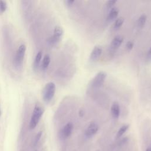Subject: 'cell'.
Listing matches in <instances>:
<instances>
[{
    "label": "cell",
    "mask_w": 151,
    "mask_h": 151,
    "mask_svg": "<svg viewBox=\"0 0 151 151\" xmlns=\"http://www.w3.org/2000/svg\"><path fill=\"white\" fill-rule=\"evenodd\" d=\"M107 74L104 71H100L96 74L94 78L91 80L90 85L94 88H100L104 84Z\"/></svg>",
    "instance_id": "277c9868"
},
{
    "label": "cell",
    "mask_w": 151,
    "mask_h": 151,
    "mask_svg": "<svg viewBox=\"0 0 151 151\" xmlns=\"http://www.w3.org/2000/svg\"><path fill=\"white\" fill-rule=\"evenodd\" d=\"M65 2L67 5L70 6H72L74 4V3L75 2V1L74 0H67V1H65Z\"/></svg>",
    "instance_id": "44dd1931"
},
{
    "label": "cell",
    "mask_w": 151,
    "mask_h": 151,
    "mask_svg": "<svg viewBox=\"0 0 151 151\" xmlns=\"http://www.w3.org/2000/svg\"><path fill=\"white\" fill-rule=\"evenodd\" d=\"M124 22V18L123 17H120L117 18L114 20V22L113 23V28L114 29H119L123 25Z\"/></svg>",
    "instance_id": "5bb4252c"
},
{
    "label": "cell",
    "mask_w": 151,
    "mask_h": 151,
    "mask_svg": "<svg viewBox=\"0 0 151 151\" xmlns=\"http://www.w3.org/2000/svg\"><path fill=\"white\" fill-rule=\"evenodd\" d=\"M120 106L117 102H114L111 107V113L113 118L118 119L120 116Z\"/></svg>",
    "instance_id": "30bf717a"
},
{
    "label": "cell",
    "mask_w": 151,
    "mask_h": 151,
    "mask_svg": "<svg viewBox=\"0 0 151 151\" xmlns=\"http://www.w3.org/2000/svg\"><path fill=\"white\" fill-rule=\"evenodd\" d=\"M7 8V5L5 1H0V12L1 13L4 12Z\"/></svg>",
    "instance_id": "e0dca14e"
},
{
    "label": "cell",
    "mask_w": 151,
    "mask_h": 151,
    "mask_svg": "<svg viewBox=\"0 0 151 151\" xmlns=\"http://www.w3.org/2000/svg\"><path fill=\"white\" fill-rule=\"evenodd\" d=\"M102 54V48L100 45H96L92 50L90 55V59L91 61H97Z\"/></svg>",
    "instance_id": "52a82bcc"
},
{
    "label": "cell",
    "mask_w": 151,
    "mask_h": 151,
    "mask_svg": "<svg viewBox=\"0 0 151 151\" xmlns=\"http://www.w3.org/2000/svg\"><path fill=\"white\" fill-rule=\"evenodd\" d=\"M42 53L41 51H39L37 52V54L35 55V60H34V70H37L40 64L41 60L42 59Z\"/></svg>",
    "instance_id": "4fadbf2b"
},
{
    "label": "cell",
    "mask_w": 151,
    "mask_h": 151,
    "mask_svg": "<svg viewBox=\"0 0 151 151\" xmlns=\"http://www.w3.org/2000/svg\"><path fill=\"white\" fill-rule=\"evenodd\" d=\"M0 116H1V110H0Z\"/></svg>",
    "instance_id": "cb8c5ba5"
},
{
    "label": "cell",
    "mask_w": 151,
    "mask_h": 151,
    "mask_svg": "<svg viewBox=\"0 0 151 151\" xmlns=\"http://www.w3.org/2000/svg\"><path fill=\"white\" fill-rule=\"evenodd\" d=\"M50 57L49 55H45L43 59H42V64H41V68L42 70H45L49 66V64L50 63Z\"/></svg>",
    "instance_id": "9a60e30c"
},
{
    "label": "cell",
    "mask_w": 151,
    "mask_h": 151,
    "mask_svg": "<svg viewBox=\"0 0 151 151\" xmlns=\"http://www.w3.org/2000/svg\"><path fill=\"white\" fill-rule=\"evenodd\" d=\"M117 3L116 0H110L106 2V6L109 8H112V7Z\"/></svg>",
    "instance_id": "ac0fdd59"
},
{
    "label": "cell",
    "mask_w": 151,
    "mask_h": 151,
    "mask_svg": "<svg viewBox=\"0 0 151 151\" xmlns=\"http://www.w3.org/2000/svg\"><path fill=\"white\" fill-rule=\"evenodd\" d=\"M26 51V46L25 44H21L18 48L15 55L14 64L18 70H21L23 66V60Z\"/></svg>",
    "instance_id": "6da1fadb"
},
{
    "label": "cell",
    "mask_w": 151,
    "mask_h": 151,
    "mask_svg": "<svg viewBox=\"0 0 151 151\" xmlns=\"http://www.w3.org/2000/svg\"><path fill=\"white\" fill-rule=\"evenodd\" d=\"M97 151H99V150H97Z\"/></svg>",
    "instance_id": "4316f807"
},
{
    "label": "cell",
    "mask_w": 151,
    "mask_h": 151,
    "mask_svg": "<svg viewBox=\"0 0 151 151\" xmlns=\"http://www.w3.org/2000/svg\"><path fill=\"white\" fill-rule=\"evenodd\" d=\"M99 128V127L97 123L96 122H91L85 130V136L88 138L91 137L98 132Z\"/></svg>",
    "instance_id": "8992f818"
},
{
    "label": "cell",
    "mask_w": 151,
    "mask_h": 151,
    "mask_svg": "<svg viewBox=\"0 0 151 151\" xmlns=\"http://www.w3.org/2000/svg\"><path fill=\"white\" fill-rule=\"evenodd\" d=\"M119 13V11L118 8H112L110 10L107 17V19L109 21H111L113 20H115L117 18L118 15Z\"/></svg>",
    "instance_id": "8fae6325"
},
{
    "label": "cell",
    "mask_w": 151,
    "mask_h": 151,
    "mask_svg": "<svg viewBox=\"0 0 151 151\" xmlns=\"http://www.w3.org/2000/svg\"><path fill=\"white\" fill-rule=\"evenodd\" d=\"M146 21H147V16L145 14H142L137 19V27L139 28H142L146 22Z\"/></svg>",
    "instance_id": "7c38bea8"
},
{
    "label": "cell",
    "mask_w": 151,
    "mask_h": 151,
    "mask_svg": "<svg viewBox=\"0 0 151 151\" xmlns=\"http://www.w3.org/2000/svg\"><path fill=\"white\" fill-rule=\"evenodd\" d=\"M123 37L120 35H117L115 36L111 42L110 48L113 50H117L123 43Z\"/></svg>",
    "instance_id": "ba28073f"
},
{
    "label": "cell",
    "mask_w": 151,
    "mask_h": 151,
    "mask_svg": "<svg viewBox=\"0 0 151 151\" xmlns=\"http://www.w3.org/2000/svg\"><path fill=\"white\" fill-rule=\"evenodd\" d=\"M35 151H37V150H35Z\"/></svg>",
    "instance_id": "484cf974"
},
{
    "label": "cell",
    "mask_w": 151,
    "mask_h": 151,
    "mask_svg": "<svg viewBox=\"0 0 151 151\" xmlns=\"http://www.w3.org/2000/svg\"><path fill=\"white\" fill-rule=\"evenodd\" d=\"M129 127V124H124L118 130L117 134H116V138L119 139L120 138L123 134L127 130V129Z\"/></svg>",
    "instance_id": "2e32d148"
},
{
    "label": "cell",
    "mask_w": 151,
    "mask_h": 151,
    "mask_svg": "<svg viewBox=\"0 0 151 151\" xmlns=\"http://www.w3.org/2000/svg\"><path fill=\"white\" fill-rule=\"evenodd\" d=\"M63 35V28L60 26H56L53 31V34L52 36H51L48 40V43L51 45H55L61 39Z\"/></svg>",
    "instance_id": "5b68a950"
},
{
    "label": "cell",
    "mask_w": 151,
    "mask_h": 151,
    "mask_svg": "<svg viewBox=\"0 0 151 151\" xmlns=\"http://www.w3.org/2000/svg\"><path fill=\"white\" fill-rule=\"evenodd\" d=\"M43 114V110L41 106L39 105H36L34 109L32 112L30 122H29V128L30 129H34L38 124L41 117Z\"/></svg>",
    "instance_id": "3957f363"
},
{
    "label": "cell",
    "mask_w": 151,
    "mask_h": 151,
    "mask_svg": "<svg viewBox=\"0 0 151 151\" xmlns=\"http://www.w3.org/2000/svg\"><path fill=\"white\" fill-rule=\"evenodd\" d=\"M150 151H151V147H150Z\"/></svg>",
    "instance_id": "d4e9b609"
},
{
    "label": "cell",
    "mask_w": 151,
    "mask_h": 151,
    "mask_svg": "<svg viewBox=\"0 0 151 151\" xmlns=\"http://www.w3.org/2000/svg\"><path fill=\"white\" fill-rule=\"evenodd\" d=\"M146 57L148 60H151V47H150V48L147 51V54H146Z\"/></svg>",
    "instance_id": "7402d4cb"
},
{
    "label": "cell",
    "mask_w": 151,
    "mask_h": 151,
    "mask_svg": "<svg viewBox=\"0 0 151 151\" xmlns=\"http://www.w3.org/2000/svg\"><path fill=\"white\" fill-rule=\"evenodd\" d=\"M133 46H134V42L132 41H127L126 44V48L128 51H130L131 50H132V48H133Z\"/></svg>",
    "instance_id": "d6986e66"
},
{
    "label": "cell",
    "mask_w": 151,
    "mask_h": 151,
    "mask_svg": "<svg viewBox=\"0 0 151 151\" xmlns=\"http://www.w3.org/2000/svg\"><path fill=\"white\" fill-rule=\"evenodd\" d=\"M55 93V85L52 82L48 83L44 87L42 97L45 102L49 103L53 99Z\"/></svg>",
    "instance_id": "7a4b0ae2"
},
{
    "label": "cell",
    "mask_w": 151,
    "mask_h": 151,
    "mask_svg": "<svg viewBox=\"0 0 151 151\" xmlns=\"http://www.w3.org/2000/svg\"><path fill=\"white\" fill-rule=\"evenodd\" d=\"M73 130V124L71 122L67 123L63 127L61 131L62 136L64 138L68 137L72 133Z\"/></svg>",
    "instance_id": "9c48e42d"
},
{
    "label": "cell",
    "mask_w": 151,
    "mask_h": 151,
    "mask_svg": "<svg viewBox=\"0 0 151 151\" xmlns=\"http://www.w3.org/2000/svg\"><path fill=\"white\" fill-rule=\"evenodd\" d=\"M41 135H42V132H40L39 133H38L37 134V135H36V136H35V141H34L35 145H36V144L38 142L40 139L41 137Z\"/></svg>",
    "instance_id": "ffe728a7"
},
{
    "label": "cell",
    "mask_w": 151,
    "mask_h": 151,
    "mask_svg": "<svg viewBox=\"0 0 151 151\" xmlns=\"http://www.w3.org/2000/svg\"><path fill=\"white\" fill-rule=\"evenodd\" d=\"M145 151H150V147H147L146 149V150Z\"/></svg>",
    "instance_id": "603a6c76"
}]
</instances>
